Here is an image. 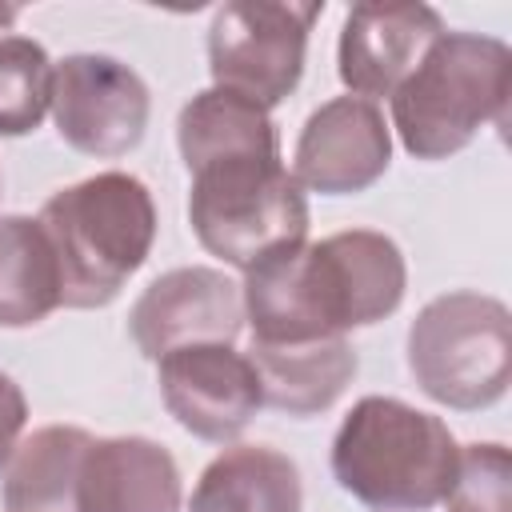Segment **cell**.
<instances>
[{"label":"cell","mask_w":512,"mask_h":512,"mask_svg":"<svg viewBox=\"0 0 512 512\" xmlns=\"http://www.w3.org/2000/svg\"><path fill=\"white\" fill-rule=\"evenodd\" d=\"M408 372L444 408L476 412L496 404L512 380V316L484 292H444L408 328Z\"/></svg>","instance_id":"6"},{"label":"cell","mask_w":512,"mask_h":512,"mask_svg":"<svg viewBox=\"0 0 512 512\" xmlns=\"http://www.w3.org/2000/svg\"><path fill=\"white\" fill-rule=\"evenodd\" d=\"M52 72L44 44L0 36V136H28L52 108Z\"/></svg>","instance_id":"18"},{"label":"cell","mask_w":512,"mask_h":512,"mask_svg":"<svg viewBox=\"0 0 512 512\" xmlns=\"http://www.w3.org/2000/svg\"><path fill=\"white\" fill-rule=\"evenodd\" d=\"M512 48L480 32H440L392 92V128L408 156L448 160L484 124H504Z\"/></svg>","instance_id":"5"},{"label":"cell","mask_w":512,"mask_h":512,"mask_svg":"<svg viewBox=\"0 0 512 512\" xmlns=\"http://www.w3.org/2000/svg\"><path fill=\"white\" fill-rule=\"evenodd\" d=\"M52 240L64 308H104L148 260L156 240V204L140 176L96 172L52 192L40 208Z\"/></svg>","instance_id":"3"},{"label":"cell","mask_w":512,"mask_h":512,"mask_svg":"<svg viewBox=\"0 0 512 512\" xmlns=\"http://www.w3.org/2000/svg\"><path fill=\"white\" fill-rule=\"evenodd\" d=\"M244 328L240 284L220 268L188 264L156 276L132 304L128 332L148 360L188 344H232Z\"/></svg>","instance_id":"10"},{"label":"cell","mask_w":512,"mask_h":512,"mask_svg":"<svg viewBox=\"0 0 512 512\" xmlns=\"http://www.w3.org/2000/svg\"><path fill=\"white\" fill-rule=\"evenodd\" d=\"M80 512H180V468L148 436H104L80 464Z\"/></svg>","instance_id":"13"},{"label":"cell","mask_w":512,"mask_h":512,"mask_svg":"<svg viewBox=\"0 0 512 512\" xmlns=\"http://www.w3.org/2000/svg\"><path fill=\"white\" fill-rule=\"evenodd\" d=\"M88 444L92 432L76 424H48L20 440L0 484L4 512H80V464Z\"/></svg>","instance_id":"16"},{"label":"cell","mask_w":512,"mask_h":512,"mask_svg":"<svg viewBox=\"0 0 512 512\" xmlns=\"http://www.w3.org/2000/svg\"><path fill=\"white\" fill-rule=\"evenodd\" d=\"M448 424L396 396H364L332 436V476L372 512H428L456 476Z\"/></svg>","instance_id":"4"},{"label":"cell","mask_w":512,"mask_h":512,"mask_svg":"<svg viewBox=\"0 0 512 512\" xmlns=\"http://www.w3.org/2000/svg\"><path fill=\"white\" fill-rule=\"evenodd\" d=\"M248 360L260 376V400L288 416L328 412L356 376V348L348 336L312 344H252Z\"/></svg>","instance_id":"14"},{"label":"cell","mask_w":512,"mask_h":512,"mask_svg":"<svg viewBox=\"0 0 512 512\" xmlns=\"http://www.w3.org/2000/svg\"><path fill=\"white\" fill-rule=\"evenodd\" d=\"M24 424H28V400H24L20 384H16L8 372H0V472H4L8 460H12Z\"/></svg>","instance_id":"20"},{"label":"cell","mask_w":512,"mask_h":512,"mask_svg":"<svg viewBox=\"0 0 512 512\" xmlns=\"http://www.w3.org/2000/svg\"><path fill=\"white\" fill-rule=\"evenodd\" d=\"M448 512H512V456L504 444L460 448L452 488L444 492Z\"/></svg>","instance_id":"19"},{"label":"cell","mask_w":512,"mask_h":512,"mask_svg":"<svg viewBox=\"0 0 512 512\" xmlns=\"http://www.w3.org/2000/svg\"><path fill=\"white\" fill-rule=\"evenodd\" d=\"M60 308V268L32 216H0V328H32Z\"/></svg>","instance_id":"17"},{"label":"cell","mask_w":512,"mask_h":512,"mask_svg":"<svg viewBox=\"0 0 512 512\" xmlns=\"http://www.w3.org/2000/svg\"><path fill=\"white\" fill-rule=\"evenodd\" d=\"M324 4L284 0H232L216 8L208 24V72L212 88L236 92L264 112L284 104L308 56V32Z\"/></svg>","instance_id":"7"},{"label":"cell","mask_w":512,"mask_h":512,"mask_svg":"<svg viewBox=\"0 0 512 512\" xmlns=\"http://www.w3.org/2000/svg\"><path fill=\"white\" fill-rule=\"evenodd\" d=\"M392 164V128L372 100L336 96L320 104L296 140L292 180L320 196H356Z\"/></svg>","instance_id":"11"},{"label":"cell","mask_w":512,"mask_h":512,"mask_svg":"<svg viewBox=\"0 0 512 512\" xmlns=\"http://www.w3.org/2000/svg\"><path fill=\"white\" fill-rule=\"evenodd\" d=\"M52 120L68 148L116 160L144 140L152 96L136 68L104 52H72L52 72Z\"/></svg>","instance_id":"8"},{"label":"cell","mask_w":512,"mask_h":512,"mask_svg":"<svg viewBox=\"0 0 512 512\" xmlns=\"http://www.w3.org/2000/svg\"><path fill=\"white\" fill-rule=\"evenodd\" d=\"M300 468L268 444L224 448L196 480L188 512H300Z\"/></svg>","instance_id":"15"},{"label":"cell","mask_w":512,"mask_h":512,"mask_svg":"<svg viewBox=\"0 0 512 512\" xmlns=\"http://www.w3.org/2000/svg\"><path fill=\"white\" fill-rule=\"evenodd\" d=\"M192 176L188 224L204 252L248 272L260 256L308 236V200L280 164L272 116L224 88L196 92L176 116Z\"/></svg>","instance_id":"1"},{"label":"cell","mask_w":512,"mask_h":512,"mask_svg":"<svg viewBox=\"0 0 512 512\" xmlns=\"http://www.w3.org/2000/svg\"><path fill=\"white\" fill-rule=\"evenodd\" d=\"M440 32L444 20L428 4H352L336 48L348 96L372 104L376 96H392Z\"/></svg>","instance_id":"12"},{"label":"cell","mask_w":512,"mask_h":512,"mask_svg":"<svg viewBox=\"0 0 512 512\" xmlns=\"http://www.w3.org/2000/svg\"><path fill=\"white\" fill-rule=\"evenodd\" d=\"M156 368L168 416L208 444L236 440L264 404L252 360L232 344H188L160 356Z\"/></svg>","instance_id":"9"},{"label":"cell","mask_w":512,"mask_h":512,"mask_svg":"<svg viewBox=\"0 0 512 512\" xmlns=\"http://www.w3.org/2000/svg\"><path fill=\"white\" fill-rule=\"evenodd\" d=\"M408 268L392 236L372 228L284 244L260 256L240 284L252 344H312L392 316Z\"/></svg>","instance_id":"2"},{"label":"cell","mask_w":512,"mask_h":512,"mask_svg":"<svg viewBox=\"0 0 512 512\" xmlns=\"http://www.w3.org/2000/svg\"><path fill=\"white\" fill-rule=\"evenodd\" d=\"M12 20H16V8L12 4H0V28H8Z\"/></svg>","instance_id":"21"}]
</instances>
